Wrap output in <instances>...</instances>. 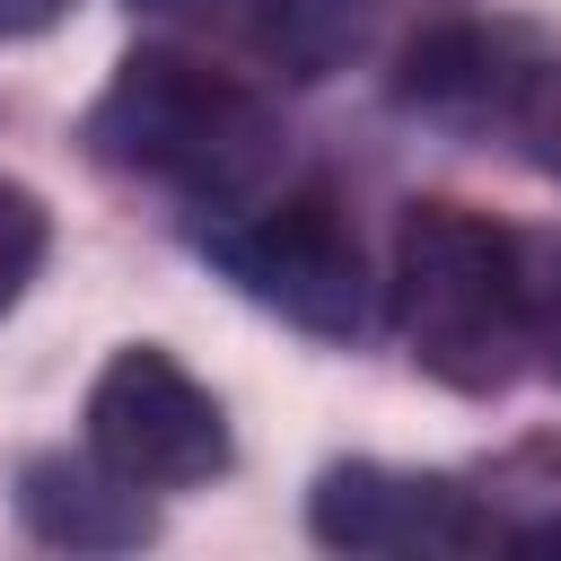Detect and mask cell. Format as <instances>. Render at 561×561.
Listing matches in <instances>:
<instances>
[{
  "label": "cell",
  "instance_id": "6da1fadb",
  "mask_svg": "<svg viewBox=\"0 0 561 561\" xmlns=\"http://www.w3.org/2000/svg\"><path fill=\"white\" fill-rule=\"evenodd\" d=\"M88 149L123 175H158L193 193L202 210H245L280 175L272 105L193 53H131L88 114Z\"/></svg>",
  "mask_w": 561,
  "mask_h": 561
},
{
  "label": "cell",
  "instance_id": "7a4b0ae2",
  "mask_svg": "<svg viewBox=\"0 0 561 561\" xmlns=\"http://www.w3.org/2000/svg\"><path fill=\"white\" fill-rule=\"evenodd\" d=\"M394 324L412 359L456 394H500L517 359L535 351L526 316V245L465 210V202H412L394 228Z\"/></svg>",
  "mask_w": 561,
  "mask_h": 561
},
{
  "label": "cell",
  "instance_id": "3957f363",
  "mask_svg": "<svg viewBox=\"0 0 561 561\" xmlns=\"http://www.w3.org/2000/svg\"><path fill=\"white\" fill-rule=\"evenodd\" d=\"M202 245L228 263V280L245 298H263L272 316H289L298 333L351 342L377 316V280L359 254V228L342 219L333 193H263L245 210H219L202 228Z\"/></svg>",
  "mask_w": 561,
  "mask_h": 561
},
{
  "label": "cell",
  "instance_id": "277c9868",
  "mask_svg": "<svg viewBox=\"0 0 561 561\" xmlns=\"http://www.w3.org/2000/svg\"><path fill=\"white\" fill-rule=\"evenodd\" d=\"M88 456L140 491H193L228 473V421L193 368H175L158 342H131L88 386Z\"/></svg>",
  "mask_w": 561,
  "mask_h": 561
},
{
  "label": "cell",
  "instance_id": "5b68a950",
  "mask_svg": "<svg viewBox=\"0 0 561 561\" xmlns=\"http://www.w3.org/2000/svg\"><path fill=\"white\" fill-rule=\"evenodd\" d=\"M307 526L333 552H482L491 517L447 473L403 465H324L307 491Z\"/></svg>",
  "mask_w": 561,
  "mask_h": 561
},
{
  "label": "cell",
  "instance_id": "8992f818",
  "mask_svg": "<svg viewBox=\"0 0 561 561\" xmlns=\"http://www.w3.org/2000/svg\"><path fill=\"white\" fill-rule=\"evenodd\" d=\"M18 517L61 552H131V543L158 535L140 482L105 473L96 456H35L18 473Z\"/></svg>",
  "mask_w": 561,
  "mask_h": 561
},
{
  "label": "cell",
  "instance_id": "52a82bcc",
  "mask_svg": "<svg viewBox=\"0 0 561 561\" xmlns=\"http://www.w3.org/2000/svg\"><path fill=\"white\" fill-rule=\"evenodd\" d=\"M535 70V61H526ZM526 70L508 61V35L491 26H430L412 53H403V79L394 96L430 123H491V114H517V88Z\"/></svg>",
  "mask_w": 561,
  "mask_h": 561
},
{
  "label": "cell",
  "instance_id": "ba28073f",
  "mask_svg": "<svg viewBox=\"0 0 561 561\" xmlns=\"http://www.w3.org/2000/svg\"><path fill=\"white\" fill-rule=\"evenodd\" d=\"M386 0H254V44L280 79H333L368 35Z\"/></svg>",
  "mask_w": 561,
  "mask_h": 561
},
{
  "label": "cell",
  "instance_id": "9c48e42d",
  "mask_svg": "<svg viewBox=\"0 0 561 561\" xmlns=\"http://www.w3.org/2000/svg\"><path fill=\"white\" fill-rule=\"evenodd\" d=\"M44 245H53V219H44V202L18 184V175H0V316L26 298V280L44 272Z\"/></svg>",
  "mask_w": 561,
  "mask_h": 561
},
{
  "label": "cell",
  "instance_id": "30bf717a",
  "mask_svg": "<svg viewBox=\"0 0 561 561\" xmlns=\"http://www.w3.org/2000/svg\"><path fill=\"white\" fill-rule=\"evenodd\" d=\"M508 123H517L526 158H535V167L561 184V53L526 70V88H517V114H508Z\"/></svg>",
  "mask_w": 561,
  "mask_h": 561
},
{
  "label": "cell",
  "instance_id": "8fae6325",
  "mask_svg": "<svg viewBox=\"0 0 561 561\" xmlns=\"http://www.w3.org/2000/svg\"><path fill=\"white\" fill-rule=\"evenodd\" d=\"M70 0H0V35H44Z\"/></svg>",
  "mask_w": 561,
  "mask_h": 561
},
{
  "label": "cell",
  "instance_id": "7c38bea8",
  "mask_svg": "<svg viewBox=\"0 0 561 561\" xmlns=\"http://www.w3.org/2000/svg\"><path fill=\"white\" fill-rule=\"evenodd\" d=\"M508 543H517L526 561H561V517H543V526H517Z\"/></svg>",
  "mask_w": 561,
  "mask_h": 561
}]
</instances>
